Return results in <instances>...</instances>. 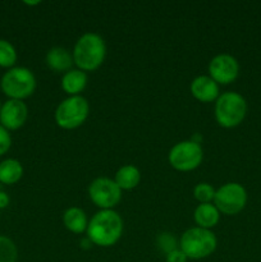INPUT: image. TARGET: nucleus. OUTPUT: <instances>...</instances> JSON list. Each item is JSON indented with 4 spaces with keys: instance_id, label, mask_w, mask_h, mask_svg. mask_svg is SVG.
<instances>
[{
    "instance_id": "nucleus-15",
    "label": "nucleus",
    "mask_w": 261,
    "mask_h": 262,
    "mask_svg": "<svg viewBox=\"0 0 261 262\" xmlns=\"http://www.w3.org/2000/svg\"><path fill=\"white\" fill-rule=\"evenodd\" d=\"M63 224L69 232L74 233V234H81L87 230L89 219L83 210L77 206H72L64 211Z\"/></svg>"
},
{
    "instance_id": "nucleus-17",
    "label": "nucleus",
    "mask_w": 261,
    "mask_h": 262,
    "mask_svg": "<svg viewBox=\"0 0 261 262\" xmlns=\"http://www.w3.org/2000/svg\"><path fill=\"white\" fill-rule=\"evenodd\" d=\"M114 182L118 184L120 189H133L140 184L141 182V171L140 169L132 164L120 166L117 170L114 177Z\"/></svg>"
},
{
    "instance_id": "nucleus-4",
    "label": "nucleus",
    "mask_w": 261,
    "mask_h": 262,
    "mask_svg": "<svg viewBox=\"0 0 261 262\" xmlns=\"http://www.w3.org/2000/svg\"><path fill=\"white\" fill-rule=\"evenodd\" d=\"M247 113L245 97L234 91H227L219 95L215 101L214 115L217 124L224 128H234L243 122Z\"/></svg>"
},
{
    "instance_id": "nucleus-23",
    "label": "nucleus",
    "mask_w": 261,
    "mask_h": 262,
    "mask_svg": "<svg viewBox=\"0 0 261 262\" xmlns=\"http://www.w3.org/2000/svg\"><path fill=\"white\" fill-rule=\"evenodd\" d=\"M159 241V245L164 246L163 250L165 251L166 253L170 252L171 250H176V248H178L176 246V241H174V238L171 237L170 234H160L158 238Z\"/></svg>"
},
{
    "instance_id": "nucleus-11",
    "label": "nucleus",
    "mask_w": 261,
    "mask_h": 262,
    "mask_svg": "<svg viewBox=\"0 0 261 262\" xmlns=\"http://www.w3.org/2000/svg\"><path fill=\"white\" fill-rule=\"evenodd\" d=\"M27 117L28 107L22 100H8L0 109V123L7 130H14L22 127Z\"/></svg>"
},
{
    "instance_id": "nucleus-18",
    "label": "nucleus",
    "mask_w": 261,
    "mask_h": 262,
    "mask_svg": "<svg viewBox=\"0 0 261 262\" xmlns=\"http://www.w3.org/2000/svg\"><path fill=\"white\" fill-rule=\"evenodd\" d=\"M23 166L15 159H7L0 163V182L4 184H14L22 178Z\"/></svg>"
},
{
    "instance_id": "nucleus-12",
    "label": "nucleus",
    "mask_w": 261,
    "mask_h": 262,
    "mask_svg": "<svg viewBox=\"0 0 261 262\" xmlns=\"http://www.w3.org/2000/svg\"><path fill=\"white\" fill-rule=\"evenodd\" d=\"M191 94L194 99H197L201 102H212L216 101L219 97V84L209 76V74H201L192 79L191 86Z\"/></svg>"
},
{
    "instance_id": "nucleus-7",
    "label": "nucleus",
    "mask_w": 261,
    "mask_h": 262,
    "mask_svg": "<svg viewBox=\"0 0 261 262\" xmlns=\"http://www.w3.org/2000/svg\"><path fill=\"white\" fill-rule=\"evenodd\" d=\"M204 159V151L201 145L193 140H186L177 142L168 154L169 164L176 170L191 171L199 168Z\"/></svg>"
},
{
    "instance_id": "nucleus-5",
    "label": "nucleus",
    "mask_w": 261,
    "mask_h": 262,
    "mask_svg": "<svg viewBox=\"0 0 261 262\" xmlns=\"http://www.w3.org/2000/svg\"><path fill=\"white\" fill-rule=\"evenodd\" d=\"M90 114V104L81 95L68 96L56 106L54 118L63 129H74L83 124Z\"/></svg>"
},
{
    "instance_id": "nucleus-20",
    "label": "nucleus",
    "mask_w": 261,
    "mask_h": 262,
    "mask_svg": "<svg viewBox=\"0 0 261 262\" xmlns=\"http://www.w3.org/2000/svg\"><path fill=\"white\" fill-rule=\"evenodd\" d=\"M17 61L15 48L7 40H0V67L9 68Z\"/></svg>"
},
{
    "instance_id": "nucleus-3",
    "label": "nucleus",
    "mask_w": 261,
    "mask_h": 262,
    "mask_svg": "<svg viewBox=\"0 0 261 262\" xmlns=\"http://www.w3.org/2000/svg\"><path fill=\"white\" fill-rule=\"evenodd\" d=\"M217 239L210 229L193 227L187 229L179 241V248L189 260H201L215 252Z\"/></svg>"
},
{
    "instance_id": "nucleus-25",
    "label": "nucleus",
    "mask_w": 261,
    "mask_h": 262,
    "mask_svg": "<svg viewBox=\"0 0 261 262\" xmlns=\"http://www.w3.org/2000/svg\"><path fill=\"white\" fill-rule=\"evenodd\" d=\"M9 205V196L5 192L0 191V209H5Z\"/></svg>"
},
{
    "instance_id": "nucleus-9",
    "label": "nucleus",
    "mask_w": 261,
    "mask_h": 262,
    "mask_svg": "<svg viewBox=\"0 0 261 262\" xmlns=\"http://www.w3.org/2000/svg\"><path fill=\"white\" fill-rule=\"evenodd\" d=\"M89 196L101 210H113L122 200V189L118 187L114 179L97 177L90 183Z\"/></svg>"
},
{
    "instance_id": "nucleus-19",
    "label": "nucleus",
    "mask_w": 261,
    "mask_h": 262,
    "mask_svg": "<svg viewBox=\"0 0 261 262\" xmlns=\"http://www.w3.org/2000/svg\"><path fill=\"white\" fill-rule=\"evenodd\" d=\"M18 250L14 242L8 237L0 235V262H17Z\"/></svg>"
},
{
    "instance_id": "nucleus-2",
    "label": "nucleus",
    "mask_w": 261,
    "mask_h": 262,
    "mask_svg": "<svg viewBox=\"0 0 261 262\" xmlns=\"http://www.w3.org/2000/svg\"><path fill=\"white\" fill-rule=\"evenodd\" d=\"M73 61L78 69L92 72L99 68L106 56V42L96 32H84L74 43Z\"/></svg>"
},
{
    "instance_id": "nucleus-16",
    "label": "nucleus",
    "mask_w": 261,
    "mask_h": 262,
    "mask_svg": "<svg viewBox=\"0 0 261 262\" xmlns=\"http://www.w3.org/2000/svg\"><path fill=\"white\" fill-rule=\"evenodd\" d=\"M193 219L196 222L197 227L211 230V228H214L219 223L220 212L212 202H210V204H200L194 209Z\"/></svg>"
},
{
    "instance_id": "nucleus-24",
    "label": "nucleus",
    "mask_w": 261,
    "mask_h": 262,
    "mask_svg": "<svg viewBox=\"0 0 261 262\" xmlns=\"http://www.w3.org/2000/svg\"><path fill=\"white\" fill-rule=\"evenodd\" d=\"M187 256L182 252L181 248H176V250H171L170 252L166 253L165 261L166 262H187Z\"/></svg>"
},
{
    "instance_id": "nucleus-27",
    "label": "nucleus",
    "mask_w": 261,
    "mask_h": 262,
    "mask_svg": "<svg viewBox=\"0 0 261 262\" xmlns=\"http://www.w3.org/2000/svg\"><path fill=\"white\" fill-rule=\"evenodd\" d=\"M0 109H2V105H0Z\"/></svg>"
},
{
    "instance_id": "nucleus-10",
    "label": "nucleus",
    "mask_w": 261,
    "mask_h": 262,
    "mask_svg": "<svg viewBox=\"0 0 261 262\" xmlns=\"http://www.w3.org/2000/svg\"><path fill=\"white\" fill-rule=\"evenodd\" d=\"M209 76L216 82L217 84H228L235 81L240 73V64L233 55L227 53L216 54L212 56L207 66Z\"/></svg>"
},
{
    "instance_id": "nucleus-14",
    "label": "nucleus",
    "mask_w": 261,
    "mask_h": 262,
    "mask_svg": "<svg viewBox=\"0 0 261 262\" xmlns=\"http://www.w3.org/2000/svg\"><path fill=\"white\" fill-rule=\"evenodd\" d=\"M87 81H89V77L86 72L78 68L69 69L61 77V89L69 96H76L86 89Z\"/></svg>"
},
{
    "instance_id": "nucleus-22",
    "label": "nucleus",
    "mask_w": 261,
    "mask_h": 262,
    "mask_svg": "<svg viewBox=\"0 0 261 262\" xmlns=\"http://www.w3.org/2000/svg\"><path fill=\"white\" fill-rule=\"evenodd\" d=\"M12 146V137L3 125H0V156L4 155Z\"/></svg>"
},
{
    "instance_id": "nucleus-26",
    "label": "nucleus",
    "mask_w": 261,
    "mask_h": 262,
    "mask_svg": "<svg viewBox=\"0 0 261 262\" xmlns=\"http://www.w3.org/2000/svg\"><path fill=\"white\" fill-rule=\"evenodd\" d=\"M25 3L28 5H35V4H38L40 2H25Z\"/></svg>"
},
{
    "instance_id": "nucleus-6",
    "label": "nucleus",
    "mask_w": 261,
    "mask_h": 262,
    "mask_svg": "<svg viewBox=\"0 0 261 262\" xmlns=\"http://www.w3.org/2000/svg\"><path fill=\"white\" fill-rule=\"evenodd\" d=\"M36 84L35 74L26 67H13L5 72L0 82L3 92L7 96L22 101L35 92Z\"/></svg>"
},
{
    "instance_id": "nucleus-1",
    "label": "nucleus",
    "mask_w": 261,
    "mask_h": 262,
    "mask_svg": "<svg viewBox=\"0 0 261 262\" xmlns=\"http://www.w3.org/2000/svg\"><path fill=\"white\" fill-rule=\"evenodd\" d=\"M87 238L100 247L114 246L123 234V219L114 210H100L90 219Z\"/></svg>"
},
{
    "instance_id": "nucleus-13",
    "label": "nucleus",
    "mask_w": 261,
    "mask_h": 262,
    "mask_svg": "<svg viewBox=\"0 0 261 262\" xmlns=\"http://www.w3.org/2000/svg\"><path fill=\"white\" fill-rule=\"evenodd\" d=\"M45 61L49 68L54 72H68L74 64L73 55L68 49L63 46H53L45 55Z\"/></svg>"
},
{
    "instance_id": "nucleus-21",
    "label": "nucleus",
    "mask_w": 261,
    "mask_h": 262,
    "mask_svg": "<svg viewBox=\"0 0 261 262\" xmlns=\"http://www.w3.org/2000/svg\"><path fill=\"white\" fill-rule=\"evenodd\" d=\"M215 192H216V189L211 184L201 182V183H197L194 186L193 196L200 204H210V202L214 201Z\"/></svg>"
},
{
    "instance_id": "nucleus-8",
    "label": "nucleus",
    "mask_w": 261,
    "mask_h": 262,
    "mask_svg": "<svg viewBox=\"0 0 261 262\" xmlns=\"http://www.w3.org/2000/svg\"><path fill=\"white\" fill-rule=\"evenodd\" d=\"M247 202V192L245 187L235 182L223 184L216 189L212 204L219 212L225 215H235L242 211Z\"/></svg>"
}]
</instances>
